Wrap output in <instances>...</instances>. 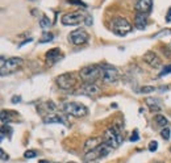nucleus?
<instances>
[{"mask_svg":"<svg viewBox=\"0 0 171 163\" xmlns=\"http://www.w3.org/2000/svg\"><path fill=\"white\" fill-rule=\"evenodd\" d=\"M84 22H86V25H87V26H91L92 22H94V19H92V16H86Z\"/></svg>","mask_w":171,"mask_h":163,"instance_id":"7c9ffc66","label":"nucleus"},{"mask_svg":"<svg viewBox=\"0 0 171 163\" xmlns=\"http://www.w3.org/2000/svg\"><path fill=\"white\" fill-rule=\"evenodd\" d=\"M151 5H153V0H137L134 9L138 13H149L151 11Z\"/></svg>","mask_w":171,"mask_h":163,"instance_id":"4468645a","label":"nucleus"},{"mask_svg":"<svg viewBox=\"0 0 171 163\" xmlns=\"http://www.w3.org/2000/svg\"><path fill=\"white\" fill-rule=\"evenodd\" d=\"M155 121H157V124L159 126H162V128H166V126L169 125V120L162 115H157L155 116Z\"/></svg>","mask_w":171,"mask_h":163,"instance_id":"6ab92c4d","label":"nucleus"},{"mask_svg":"<svg viewBox=\"0 0 171 163\" xmlns=\"http://www.w3.org/2000/svg\"><path fill=\"white\" fill-rule=\"evenodd\" d=\"M146 104H147V107L150 108V111H151V112H159L161 109H162L159 100H157V99L147 98V99H146Z\"/></svg>","mask_w":171,"mask_h":163,"instance_id":"a211bd4d","label":"nucleus"},{"mask_svg":"<svg viewBox=\"0 0 171 163\" xmlns=\"http://www.w3.org/2000/svg\"><path fill=\"white\" fill-rule=\"evenodd\" d=\"M111 28H112V31H113L114 34L121 36V37L126 36L128 33L132 31L130 22L128 21L126 19H124V17H114L113 20H112Z\"/></svg>","mask_w":171,"mask_h":163,"instance_id":"423d86ee","label":"nucleus"},{"mask_svg":"<svg viewBox=\"0 0 171 163\" xmlns=\"http://www.w3.org/2000/svg\"><path fill=\"white\" fill-rule=\"evenodd\" d=\"M42 107L45 108V109H42V111L46 112V115H44V121L46 124H62V125H66V126L68 125L67 118L58 112L57 107H55V104L53 101L45 103Z\"/></svg>","mask_w":171,"mask_h":163,"instance_id":"f257e3e1","label":"nucleus"},{"mask_svg":"<svg viewBox=\"0 0 171 163\" xmlns=\"http://www.w3.org/2000/svg\"><path fill=\"white\" fill-rule=\"evenodd\" d=\"M166 34H171V29H167V31H161L159 33L154 34L153 37H161V36H166Z\"/></svg>","mask_w":171,"mask_h":163,"instance_id":"c85d7f7f","label":"nucleus"},{"mask_svg":"<svg viewBox=\"0 0 171 163\" xmlns=\"http://www.w3.org/2000/svg\"><path fill=\"white\" fill-rule=\"evenodd\" d=\"M5 122H9V117H8V112L1 111V124L4 125Z\"/></svg>","mask_w":171,"mask_h":163,"instance_id":"bb28decb","label":"nucleus"},{"mask_svg":"<svg viewBox=\"0 0 171 163\" xmlns=\"http://www.w3.org/2000/svg\"><path fill=\"white\" fill-rule=\"evenodd\" d=\"M146 24H147V13H138L137 12L136 17H134V25H136V28L142 31V29H145Z\"/></svg>","mask_w":171,"mask_h":163,"instance_id":"dca6fc26","label":"nucleus"},{"mask_svg":"<svg viewBox=\"0 0 171 163\" xmlns=\"http://www.w3.org/2000/svg\"><path fill=\"white\" fill-rule=\"evenodd\" d=\"M24 157H25L26 159L36 158V157H37V151H36V150H26V151L24 153Z\"/></svg>","mask_w":171,"mask_h":163,"instance_id":"5701e85b","label":"nucleus"},{"mask_svg":"<svg viewBox=\"0 0 171 163\" xmlns=\"http://www.w3.org/2000/svg\"><path fill=\"white\" fill-rule=\"evenodd\" d=\"M157 163H161V162H157Z\"/></svg>","mask_w":171,"mask_h":163,"instance_id":"e433bc0d","label":"nucleus"},{"mask_svg":"<svg viewBox=\"0 0 171 163\" xmlns=\"http://www.w3.org/2000/svg\"><path fill=\"white\" fill-rule=\"evenodd\" d=\"M143 61L147 63V65L150 66V67L153 68H158L161 67V58H158V55L155 54V53L153 51H147L143 55Z\"/></svg>","mask_w":171,"mask_h":163,"instance_id":"ddd939ff","label":"nucleus"},{"mask_svg":"<svg viewBox=\"0 0 171 163\" xmlns=\"http://www.w3.org/2000/svg\"><path fill=\"white\" fill-rule=\"evenodd\" d=\"M62 108L66 113L71 116H75V117H83V116L87 115V108L84 107L83 104L80 103H75V101H71V103H63L62 104Z\"/></svg>","mask_w":171,"mask_h":163,"instance_id":"0eeeda50","label":"nucleus"},{"mask_svg":"<svg viewBox=\"0 0 171 163\" xmlns=\"http://www.w3.org/2000/svg\"><path fill=\"white\" fill-rule=\"evenodd\" d=\"M39 26H41L42 29H48L51 26V22L50 20H49L48 17H45V16H42L41 19H39Z\"/></svg>","mask_w":171,"mask_h":163,"instance_id":"412c9836","label":"nucleus"},{"mask_svg":"<svg viewBox=\"0 0 171 163\" xmlns=\"http://www.w3.org/2000/svg\"><path fill=\"white\" fill-rule=\"evenodd\" d=\"M101 141H104V139H101V138H99V137L87 139V141H86V144H84V150H86V153L94 150V149H96L97 146H100L101 144H103Z\"/></svg>","mask_w":171,"mask_h":163,"instance_id":"f3484780","label":"nucleus"},{"mask_svg":"<svg viewBox=\"0 0 171 163\" xmlns=\"http://www.w3.org/2000/svg\"><path fill=\"white\" fill-rule=\"evenodd\" d=\"M166 21H167V22L171 21V8L169 9V11H167V19H166Z\"/></svg>","mask_w":171,"mask_h":163,"instance_id":"72a5a7b5","label":"nucleus"},{"mask_svg":"<svg viewBox=\"0 0 171 163\" xmlns=\"http://www.w3.org/2000/svg\"><path fill=\"white\" fill-rule=\"evenodd\" d=\"M154 87H151V86H145V87H142L140 89V94H150V92L154 91Z\"/></svg>","mask_w":171,"mask_h":163,"instance_id":"b1692460","label":"nucleus"},{"mask_svg":"<svg viewBox=\"0 0 171 163\" xmlns=\"http://www.w3.org/2000/svg\"><path fill=\"white\" fill-rule=\"evenodd\" d=\"M161 135H162V138H163V139L169 141V139H170V135H171V130H170V129L166 126V128H163V129H162V132H161Z\"/></svg>","mask_w":171,"mask_h":163,"instance_id":"4be33fe9","label":"nucleus"},{"mask_svg":"<svg viewBox=\"0 0 171 163\" xmlns=\"http://www.w3.org/2000/svg\"><path fill=\"white\" fill-rule=\"evenodd\" d=\"M88 33L83 31V29H77V31L71 32L68 34V39L72 42L74 45H83L88 41Z\"/></svg>","mask_w":171,"mask_h":163,"instance_id":"9b49d317","label":"nucleus"},{"mask_svg":"<svg viewBox=\"0 0 171 163\" xmlns=\"http://www.w3.org/2000/svg\"><path fill=\"white\" fill-rule=\"evenodd\" d=\"M0 155H1V162H7V161H8V155H7L5 154V151L4 150H0Z\"/></svg>","mask_w":171,"mask_h":163,"instance_id":"2f4dec72","label":"nucleus"},{"mask_svg":"<svg viewBox=\"0 0 171 163\" xmlns=\"http://www.w3.org/2000/svg\"><path fill=\"white\" fill-rule=\"evenodd\" d=\"M103 139H104L105 144H108L112 149H117L118 146L121 145V142H123V137H121L120 129H118L116 125H113L112 128H108L107 130L104 132Z\"/></svg>","mask_w":171,"mask_h":163,"instance_id":"f03ea898","label":"nucleus"},{"mask_svg":"<svg viewBox=\"0 0 171 163\" xmlns=\"http://www.w3.org/2000/svg\"><path fill=\"white\" fill-rule=\"evenodd\" d=\"M57 83L62 89L68 91V89H72L75 87V84H77V79H75L71 74H62L57 78Z\"/></svg>","mask_w":171,"mask_h":163,"instance_id":"9d476101","label":"nucleus"},{"mask_svg":"<svg viewBox=\"0 0 171 163\" xmlns=\"http://www.w3.org/2000/svg\"><path fill=\"white\" fill-rule=\"evenodd\" d=\"M70 4H75V5H79V7H83V8H87V4L83 3L82 0H67Z\"/></svg>","mask_w":171,"mask_h":163,"instance_id":"393cba45","label":"nucleus"},{"mask_svg":"<svg viewBox=\"0 0 171 163\" xmlns=\"http://www.w3.org/2000/svg\"><path fill=\"white\" fill-rule=\"evenodd\" d=\"M0 63H1V76H5V75H9L12 72L17 71L20 68V66L22 65V59L21 58H8L5 59L4 57L0 58Z\"/></svg>","mask_w":171,"mask_h":163,"instance_id":"20e7f679","label":"nucleus"},{"mask_svg":"<svg viewBox=\"0 0 171 163\" xmlns=\"http://www.w3.org/2000/svg\"><path fill=\"white\" fill-rule=\"evenodd\" d=\"M138 138H140V135H138V132L134 130L133 134L130 135V141H132V142H136V141H138Z\"/></svg>","mask_w":171,"mask_h":163,"instance_id":"c756f323","label":"nucleus"},{"mask_svg":"<svg viewBox=\"0 0 171 163\" xmlns=\"http://www.w3.org/2000/svg\"><path fill=\"white\" fill-rule=\"evenodd\" d=\"M45 57H46V62L49 65H54L55 62L61 59V51H59V49H51V50L46 53Z\"/></svg>","mask_w":171,"mask_h":163,"instance_id":"2eb2a0df","label":"nucleus"},{"mask_svg":"<svg viewBox=\"0 0 171 163\" xmlns=\"http://www.w3.org/2000/svg\"><path fill=\"white\" fill-rule=\"evenodd\" d=\"M53 38H54V34L53 33H44L42 34V37L39 38V44H46V42H50V41H53Z\"/></svg>","mask_w":171,"mask_h":163,"instance_id":"aec40b11","label":"nucleus"},{"mask_svg":"<svg viewBox=\"0 0 171 163\" xmlns=\"http://www.w3.org/2000/svg\"><path fill=\"white\" fill-rule=\"evenodd\" d=\"M86 20V15L80 12H70L66 13L65 16H62L61 22L63 25H78L80 22H83Z\"/></svg>","mask_w":171,"mask_h":163,"instance_id":"1a4fd4ad","label":"nucleus"},{"mask_svg":"<svg viewBox=\"0 0 171 163\" xmlns=\"http://www.w3.org/2000/svg\"><path fill=\"white\" fill-rule=\"evenodd\" d=\"M11 101L13 103V104H17V103H20V101H21V96H13Z\"/></svg>","mask_w":171,"mask_h":163,"instance_id":"473e14b6","label":"nucleus"},{"mask_svg":"<svg viewBox=\"0 0 171 163\" xmlns=\"http://www.w3.org/2000/svg\"><path fill=\"white\" fill-rule=\"evenodd\" d=\"M70 163H74V162H70Z\"/></svg>","mask_w":171,"mask_h":163,"instance_id":"c9c22d12","label":"nucleus"},{"mask_svg":"<svg viewBox=\"0 0 171 163\" xmlns=\"http://www.w3.org/2000/svg\"><path fill=\"white\" fill-rule=\"evenodd\" d=\"M118 79V71L116 67L109 65H103V68H101V80L104 83H114L117 82Z\"/></svg>","mask_w":171,"mask_h":163,"instance_id":"6e6552de","label":"nucleus"},{"mask_svg":"<svg viewBox=\"0 0 171 163\" xmlns=\"http://www.w3.org/2000/svg\"><path fill=\"white\" fill-rule=\"evenodd\" d=\"M100 92V87L95 83H84L80 88H79L78 94L79 95H86V96H95Z\"/></svg>","mask_w":171,"mask_h":163,"instance_id":"f8f14e48","label":"nucleus"},{"mask_svg":"<svg viewBox=\"0 0 171 163\" xmlns=\"http://www.w3.org/2000/svg\"><path fill=\"white\" fill-rule=\"evenodd\" d=\"M38 163H50V162H49V161H45V159H42V161H39Z\"/></svg>","mask_w":171,"mask_h":163,"instance_id":"f704fd0d","label":"nucleus"},{"mask_svg":"<svg viewBox=\"0 0 171 163\" xmlns=\"http://www.w3.org/2000/svg\"><path fill=\"white\" fill-rule=\"evenodd\" d=\"M112 151V147L108 144L103 142L100 146H97L96 149L91 151H87L84 153V162H91V161H95V159H99V158H104L107 157L108 154Z\"/></svg>","mask_w":171,"mask_h":163,"instance_id":"39448f33","label":"nucleus"},{"mask_svg":"<svg viewBox=\"0 0 171 163\" xmlns=\"http://www.w3.org/2000/svg\"><path fill=\"white\" fill-rule=\"evenodd\" d=\"M101 68L100 65H92L80 70V78L86 83H94L96 79H101Z\"/></svg>","mask_w":171,"mask_h":163,"instance_id":"7ed1b4c3","label":"nucleus"},{"mask_svg":"<svg viewBox=\"0 0 171 163\" xmlns=\"http://www.w3.org/2000/svg\"><path fill=\"white\" fill-rule=\"evenodd\" d=\"M167 74H171V65L164 66L163 70L159 72V76H164V75H167Z\"/></svg>","mask_w":171,"mask_h":163,"instance_id":"a878e982","label":"nucleus"},{"mask_svg":"<svg viewBox=\"0 0 171 163\" xmlns=\"http://www.w3.org/2000/svg\"><path fill=\"white\" fill-rule=\"evenodd\" d=\"M157 149H158V142L157 141H151L149 144V150L153 153V151H155Z\"/></svg>","mask_w":171,"mask_h":163,"instance_id":"cd10ccee","label":"nucleus"}]
</instances>
